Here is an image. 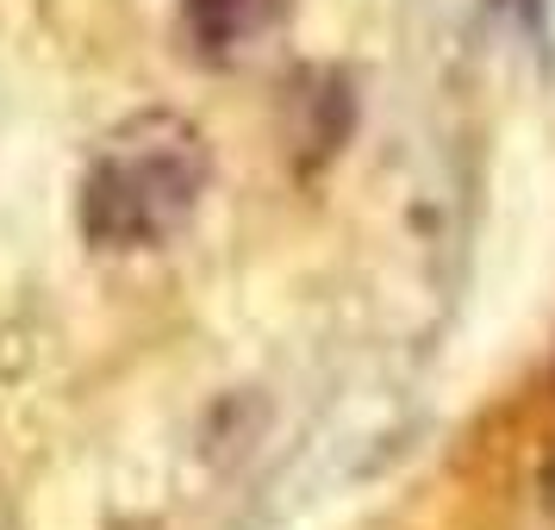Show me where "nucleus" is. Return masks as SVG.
<instances>
[{"label":"nucleus","mask_w":555,"mask_h":530,"mask_svg":"<svg viewBox=\"0 0 555 530\" xmlns=\"http://www.w3.org/2000/svg\"><path fill=\"white\" fill-rule=\"evenodd\" d=\"M212 181L206 138L181 113H138L88 156L81 176V237L101 250H156L169 244Z\"/></svg>","instance_id":"1"},{"label":"nucleus","mask_w":555,"mask_h":530,"mask_svg":"<svg viewBox=\"0 0 555 530\" xmlns=\"http://www.w3.org/2000/svg\"><path fill=\"white\" fill-rule=\"evenodd\" d=\"M287 0H181L188 38L206 63H237L244 51H256V38H269Z\"/></svg>","instance_id":"2"},{"label":"nucleus","mask_w":555,"mask_h":530,"mask_svg":"<svg viewBox=\"0 0 555 530\" xmlns=\"http://www.w3.org/2000/svg\"><path fill=\"white\" fill-rule=\"evenodd\" d=\"M543 505H550V512H555V455H550V462H543Z\"/></svg>","instance_id":"3"}]
</instances>
